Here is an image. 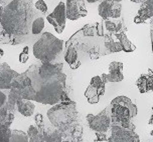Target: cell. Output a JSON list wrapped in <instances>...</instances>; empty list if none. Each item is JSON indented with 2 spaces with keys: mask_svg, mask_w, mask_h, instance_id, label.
<instances>
[{
  "mask_svg": "<svg viewBox=\"0 0 153 142\" xmlns=\"http://www.w3.org/2000/svg\"><path fill=\"white\" fill-rule=\"evenodd\" d=\"M65 43L76 49L81 64L85 60H95L110 54L105 47V30L102 23L87 24Z\"/></svg>",
  "mask_w": 153,
  "mask_h": 142,
  "instance_id": "obj_1",
  "label": "cell"
},
{
  "mask_svg": "<svg viewBox=\"0 0 153 142\" xmlns=\"http://www.w3.org/2000/svg\"><path fill=\"white\" fill-rule=\"evenodd\" d=\"M1 7L0 24L8 33L26 36L31 32V25L37 17L32 0H13Z\"/></svg>",
  "mask_w": 153,
  "mask_h": 142,
  "instance_id": "obj_2",
  "label": "cell"
},
{
  "mask_svg": "<svg viewBox=\"0 0 153 142\" xmlns=\"http://www.w3.org/2000/svg\"><path fill=\"white\" fill-rule=\"evenodd\" d=\"M48 118L59 130L65 141L81 142L83 140V123L75 101L69 104L57 103L48 109Z\"/></svg>",
  "mask_w": 153,
  "mask_h": 142,
  "instance_id": "obj_3",
  "label": "cell"
},
{
  "mask_svg": "<svg viewBox=\"0 0 153 142\" xmlns=\"http://www.w3.org/2000/svg\"><path fill=\"white\" fill-rule=\"evenodd\" d=\"M67 86V75L64 72L59 74L42 78L39 76L36 83L33 85L35 90V102L45 105H56L61 102L62 94Z\"/></svg>",
  "mask_w": 153,
  "mask_h": 142,
  "instance_id": "obj_4",
  "label": "cell"
},
{
  "mask_svg": "<svg viewBox=\"0 0 153 142\" xmlns=\"http://www.w3.org/2000/svg\"><path fill=\"white\" fill-rule=\"evenodd\" d=\"M64 41L50 32H45L33 45V55L42 62L61 63L64 58Z\"/></svg>",
  "mask_w": 153,
  "mask_h": 142,
  "instance_id": "obj_5",
  "label": "cell"
},
{
  "mask_svg": "<svg viewBox=\"0 0 153 142\" xmlns=\"http://www.w3.org/2000/svg\"><path fill=\"white\" fill-rule=\"evenodd\" d=\"M112 125L135 130L132 119L137 115V106L127 96H117L110 103Z\"/></svg>",
  "mask_w": 153,
  "mask_h": 142,
  "instance_id": "obj_6",
  "label": "cell"
},
{
  "mask_svg": "<svg viewBox=\"0 0 153 142\" xmlns=\"http://www.w3.org/2000/svg\"><path fill=\"white\" fill-rule=\"evenodd\" d=\"M86 121L89 125V128L95 132L107 133L111 130L112 118H111V105L106 106L102 111L97 114H88L86 117Z\"/></svg>",
  "mask_w": 153,
  "mask_h": 142,
  "instance_id": "obj_7",
  "label": "cell"
},
{
  "mask_svg": "<svg viewBox=\"0 0 153 142\" xmlns=\"http://www.w3.org/2000/svg\"><path fill=\"white\" fill-rule=\"evenodd\" d=\"M11 88L17 90L20 96L24 100L33 101L35 97V90L31 85V80L25 74V72L19 73L18 76L13 79L11 83Z\"/></svg>",
  "mask_w": 153,
  "mask_h": 142,
  "instance_id": "obj_8",
  "label": "cell"
},
{
  "mask_svg": "<svg viewBox=\"0 0 153 142\" xmlns=\"http://www.w3.org/2000/svg\"><path fill=\"white\" fill-rule=\"evenodd\" d=\"M105 85L101 76H94L91 79V82L88 88L85 91V97L87 98L90 104H97L100 100V97L105 93Z\"/></svg>",
  "mask_w": 153,
  "mask_h": 142,
  "instance_id": "obj_9",
  "label": "cell"
},
{
  "mask_svg": "<svg viewBox=\"0 0 153 142\" xmlns=\"http://www.w3.org/2000/svg\"><path fill=\"white\" fill-rule=\"evenodd\" d=\"M122 5L120 2H115L114 0H102L98 6L99 15L104 20L109 18L118 19L121 17Z\"/></svg>",
  "mask_w": 153,
  "mask_h": 142,
  "instance_id": "obj_10",
  "label": "cell"
},
{
  "mask_svg": "<svg viewBox=\"0 0 153 142\" xmlns=\"http://www.w3.org/2000/svg\"><path fill=\"white\" fill-rule=\"evenodd\" d=\"M65 19H67V15H65V3L62 1L57 4V6L54 8V10L51 14L46 16V20L53 26L54 30L59 34L62 33V31H64L65 26Z\"/></svg>",
  "mask_w": 153,
  "mask_h": 142,
  "instance_id": "obj_11",
  "label": "cell"
},
{
  "mask_svg": "<svg viewBox=\"0 0 153 142\" xmlns=\"http://www.w3.org/2000/svg\"><path fill=\"white\" fill-rule=\"evenodd\" d=\"M107 142H140V138L136 134L135 130L112 125L111 135Z\"/></svg>",
  "mask_w": 153,
  "mask_h": 142,
  "instance_id": "obj_12",
  "label": "cell"
},
{
  "mask_svg": "<svg viewBox=\"0 0 153 142\" xmlns=\"http://www.w3.org/2000/svg\"><path fill=\"white\" fill-rule=\"evenodd\" d=\"M65 15L70 20H78L88 15L84 0H67L65 2Z\"/></svg>",
  "mask_w": 153,
  "mask_h": 142,
  "instance_id": "obj_13",
  "label": "cell"
},
{
  "mask_svg": "<svg viewBox=\"0 0 153 142\" xmlns=\"http://www.w3.org/2000/svg\"><path fill=\"white\" fill-rule=\"evenodd\" d=\"M101 78L105 83L108 82H120L124 79L123 74V63L118 61H113L109 65V72L103 73Z\"/></svg>",
  "mask_w": 153,
  "mask_h": 142,
  "instance_id": "obj_14",
  "label": "cell"
},
{
  "mask_svg": "<svg viewBox=\"0 0 153 142\" xmlns=\"http://www.w3.org/2000/svg\"><path fill=\"white\" fill-rule=\"evenodd\" d=\"M19 73L13 70L6 62L0 63V90H10L11 83Z\"/></svg>",
  "mask_w": 153,
  "mask_h": 142,
  "instance_id": "obj_15",
  "label": "cell"
},
{
  "mask_svg": "<svg viewBox=\"0 0 153 142\" xmlns=\"http://www.w3.org/2000/svg\"><path fill=\"white\" fill-rule=\"evenodd\" d=\"M151 18H153V0H141V6L134 18V22L136 24L144 23Z\"/></svg>",
  "mask_w": 153,
  "mask_h": 142,
  "instance_id": "obj_16",
  "label": "cell"
},
{
  "mask_svg": "<svg viewBox=\"0 0 153 142\" xmlns=\"http://www.w3.org/2000/svg\"><path fill=\"white\" fill-rule=\"evenodd\" d=\"M136 85L142 94L153 91V69H149L147 73L142 74L136 81Z\"/></svg>",
  "mask_w": 153,
  "mask_h": 142,
  "instance_id": "obj_17",
  "label": "cell"
},
{
  "mask_svg": "<svg viewBox=\"0 0 153 142\" xmlns=\"http://www.w3.org/2000/svg\"><path fill=\"white\" fill-rule=\"evenodd\" d=\"M38 129L42 133L43 142H62V137L61 133L53 125L46 126L45 124L42 127H39Z\"/></svg>",
  "mask_w": 153,
  "mask_h": 142,
  "instance_id": "obj_18",
  "label": "cell"
},
{
  "mask_svg": "<svg viewBox=\"0 0 153 142\" xmlns=\"http://www.w3.org/2000/svg\"><path fill=\"white\" fill-rule=\"evenodd\" d=\"M25 36H19L11 33H8L7 31L2 28H0V43L1 44H8V45H18L20 43L25 41L24 39Z\"/></svg>",
  "mask_w": 153,
  "mask_h": 142,
  "instance_id": "obj_19",
  "label": "cell"
},
{
  "mask_svg": "<svg viewBox=\"0 0 153 142\" xmlns=\"http://www.w3.org/2000/svg\"><path fill=\"white\" fill-rule=\"evenodd\" d=\"M113 35L118 39V41L120 42V44L122 46L123 51H125V52H133V51L135 50V48H136L135 45H134L127 37L126 26L123 27L121 30H119L117 33H115Z\"/></svg>",
  "mask_w": 153,
  "mask_h": 142,
  "instance_id": "obj_20",
  "label": "cell"
},
{
  "mask_svg": "<svg viewBox=\"0 0 153 142\" xmlns=\"http://www.w3.org/2000/svg\"><path fill=\"white\" fill-rule=\"evenodd\" d=\"M14 110L8 105L4 104L0 108V124L10 127L14 121Z\"/></svg>",
  "mask_w": 153,
  "mask_h": 142,
  "instance_id": "obj_21",
  "label": "cell"
},
{
  "mask_svg": "<svg viewBox=\"0 0 153 142\" xmlns=\"http://www.w3.org/2000/svg\"><path fill=\"white\" fill-rule=\"evenodd\" d=\"M16 109L21 115L29 117L33 114L35 110V104L30 100H20L16 104Z\"/></svg>",
  "mask_w": 153,
  "mask_h": 142,
  "instance_id": "obj_22",
  "label": "cell"
},
{
  "mask_svg": "<svg viewBox=\"0 0 153 142\" xmlns=\"http://www.w3.org/2000/svg\"><path fill=\"white\" fill-rule=\"evenodd\" d=\"M20 100H22V98H21L19 92L17 91V90L11 88L9 90V93H8L7 100H6V103H5V104L8 105L9 107L15 109L16 108V104H17V102H18V101H20Z\"/></svg>",
  "mask_w": 153,
  "mask_h": 142,
  "instance_id": "obj_23",
  "label": "cell"
},
{
  "mask_svg": "<svg viewBox=\"0 0 153 142\" xmlns=\"http://www.w3.org/2000/svg\"><path fill=\"white\" fill-rule=\"evenodd\" d=\"M27 135H28V142H43L42 133L35 125L29 126Z\"/></svg>",
  "mask_w": 153,
  "mask_h": 142,
  "instance_id": "obj_24",
  "label": "cell"
},
{
  "mask_svg": "<svg viewBox=\"0 0 153 142\" xmlns=\"http://www.w3.org/2000/svg\"><path fill=\"white\" fill-rule=\"evenodd\" d=\"M9 142H28V135L22 130H12Z\"/></svg>",
  "mask_w": 153,
  "mask_h": 142,
  "instance_id": "obj_25",
  "label": "cell"
},
{
  "mask_svg": "<svg viewBox=\"0 0 153 142\" xmlns=\"http://www.w3.org/2000/svg\"><path fill=\"white\" fill-rule=\"evenodd\" d=\"M43 28H45V19L39 16V17H37L36 19H34V21L32 22L31 33L33 35H37V34L42 33Z\"/></svg>",
  "mask_w": 153,
  "mask_h": 142,
  "instance_id": "obj_26",
  "label": "cell"
},
{
  "mask_svg": "<svg viewBox=\"0 0 153 142\" xmlns=\"http://www.w3.org/2000/svg\"><path fill=\"white\" fill-rule=\"evenodd\" d=\"M12 134V130L10 127L0 124V142H9Z\"/></svg>",
  "mask_w": 153,
  "mask_h": 142,
  "instance_id": "obj_27",
  "label": "cell"
},
{
  "mask_svg": "<svg viewBox=\"0 0 153 142\" xmlns=\"http://www.w3.org/2000/svg\"><path fill=\"white\" fill-rule=\"evenodd\" d=\"M28 59H29V47L28 46H25L22 49L21 53L19 54V62L20 63H26L28 61Z\"/></svg>",
  "mask_w": 153,
  "mask_h": 142,
  "instance_id": "obj_28",
  "label": "cell"
},
{
  "mask_svg": "<svg viewBox=\"0 0 153 142\" xmlns=\"http://www.w3.org/2000/svg\"><path fill=\"white\" fill-rule=\"evenodd\" d=\"M34 7H35V9L38 10L39 12L43 13V14L48 12V5H46V3L43 0H37L34 4Z\"/></svg>",
  "mask_w": 153,
  "mask_h": 142,
  "instance_id": "obj_29",
  "label": "cell"
},
{
  "mask_svg": "<svg viewBox=\"0 0 153 142\" xmlns=\"http://www.w3.org/2000/svg\"><path fill=\"white\" fill-rule=\"evenodd\" d=\"M34 122H35V126L36 127H42L43 125H45V119H43V116L42 114L40 113H37L36 115L34 117Z\"/></svg>",
  "mask_w": 153,
  "mask_h": 142,
  "instance_id": "obj_30",
  "label": "cell"
},
{
  "mask_svg": "<svg viewBox=\"0 0 153 142\" xmlns=\"http://www.w3.org/2000/svg\"><path fill=\"white\" fill-rule=\"evenodd\" d=\"M96 138L94 139L95 142H103V141H108V135L107 133H101V132H96Z\"/></svg>",
  "mask_w": 153,
  "mask_h": 142,
  "instance_id": "obj_31",
  "label": "cell"
},
{
  "mask_svg": "<svg viewBox=\"0 0 153 142\" xmlns=\"http://www.w3.org/2000/svg\"><path fill=\"white\" fill-rule=\"evenodd\" d=\"M6 100H7V96L0 90V108L6 103Z\"/></svg>",
  "mask_w": 153,
  "mask_h": 142,
  "instance_id": "obj_32",
  "label": "cell"
},
{
  "mask_svg": "<svg viewBox=\"0 0 153 142\" xmlns=\"http://www.w3.org/2000/svg\"><path fill=\"white\" fill-rule=\"evenodd\" d=\"M148 124H150V125L153 124V113L151 114V116H150V118L148 120Z\"/></svg>",
  "mask_w": 153,
  "mask_h": 142,
  "instance_id": "obj_33",
  "label": "cell"
},
{
  "mask_svg": "<svg viewBox=\"0 0 153 142\" xmlns=\"http://www.w3.org/2000/svg\"><path fill=\"white\" fill-rule=\"evenodd\" d=\"M150 34H151V43H152V51H153V29H151Z\"/></svg>",
  "mask_w": 153,
  "mask_h": 142,
  "instance_id": "obj_34",
  "label": "cell"
},
{
  "mask_svg": "<svg viewBox=\"0 0 153 142\" xmlns=\"http://www.w3.org/2000/svg\"><path fill=\"white\" fill-rule=\"evenodd\" d=\"M3 55H4V51L2 50L1 48H0V58H2V57H3Z\"/></svg>",
  "mask_w": 153,
  "mask_h": 142,
  "instance_id": "obj_35",
  "label": "cell"
},
{
  "mask_svg": "<svg viewBox=\"0 0 153 142\" xmlns=\"http://www.w3.org/2000/svg\"><path fill=\"white\" fill-rule=\"evenodd\" d=\"M87 1H88L89 3H95V2L99 1V0H87Z\"/></svg>",
  "mask_w": 153,
  "mask_h": 142,
  "instance_id": "obj_36",
  "label": "cell"
},
{
  "mask_svg": "<svg viewBox=\"0 0 153 142\" xmlns=\"http://www.w3.org/2000/svg\"><path fill=\"white\" fill-rule=\"evenodd\" d=\"M150 27H151V29H153V18H151V20H150Z\"/></svg>",
  "mask_w": 153,
  "mask_h": 142,
  "instance_id": "obj_37",
  "label": "cell"
},
{
  "mask_svg": "<svg viewBox=\"0 0 153 142\" xmlns=\"http://www.w3.org/2000/svg\"><path fill=\"white\" fill-rule=\"evenodd\" d=\"M130 1H133L135 3H141V0H130Z\"/></svg>",
  "mask_w": 153,
  "mask_h": 142,
  "instance_id": "obj_38",
  "label": "cell"
},
{
  "mask_svg": "<svg viewBox=\"0 0 153 142\" xmlns=\"http://www.w3.org/2000/svg\"><path fill=\"white\" fill-rule=\"evenodd\" d=\"M114 1H115V2H121L122 0H114Z\"/></svg>",
  "mask_w": 153,
  "mask_h": 142,
  "instance_id": "obj_39",
  "label": "cell"
},
{
  "mask_svg": "<svg viewBox=\"0 0 153 142\" xmlns=\"http://www.w3.org/2000/svg\"><path fill=\"white\" fill-rule=\"evenodd\" d=\"M0 16H1V7H0Z\"/></svg>",
  "mask_w": 153,
  "mask_h": 142,
  "instance_id": "obj_40",
  "label": "cell"
},
{
  "mask_svg": "<svg viewBox=\"0 0 153 142\" xmlns=\"http://www.w3.org/2000/svg\"><path fill=\"white\" fill-rule=\"evenodd\" d=\"M62 142H69V141H62Z\"/></svg>",
  "mask_w": 153,
  "mask_h": 142,
  "instance_id": "obj_41",
  "label": "cell"
},
{
  "mask_svg": "<svg viewBox=\"0 0 153 142\" xmlns=\"http://www.w3.org/2000/svg\"><path fill=\"white\" fill-rule=\"evenodd\" d=\"M152 111H153V106H152Z\"/></svg>",
  "mask_w": 153,
  "mask_h": 142,
  "instance_id": "obj_42",
  "label": "cell"
},
{
  "mask_svg": "<svg viewBox=\"0 0 153 142\" xmlns=\"http://www.w3.org/2000/svg\"><path fill=\"white\" fill-rule=\"evenodd\" d=\"M0 1H1V0H0Z\"/></svg>",
  "mask_w": 153,
  "mask_h": 142,
  "instance_id": "obj_43",
  "label": "cell"
}]
</instances>
